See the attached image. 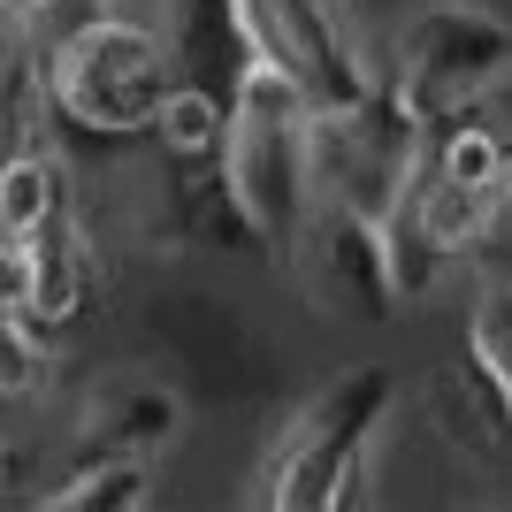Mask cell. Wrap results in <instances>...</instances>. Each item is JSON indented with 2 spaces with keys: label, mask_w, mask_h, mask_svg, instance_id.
<instances>
[{
  "label": "cell",
  "mask_w": 512,
  "mask_h": 512,
  "mask_svg": "<svg viewBox=\"0 0 512 512\" xmlns=\"http://www.w3.org/2000/svg\"><path fill=\"white\" fill-rule=\"evenodd\" d=\"M214 169L268 253H299L306 222H314V92L276 54L237 62Z\"/></svg>",
  "instance_id": "obj_1"
},
{
  "label": "cell",
  "mask_w": 512,
  "mask_h": 512,
  "mask_svg": "<svg viewBox=\"0 0 512 512\" xmlns=\"http://www.w3.org/2000/svg\"><path fill=\"white\" fill-rule=\"evenodd\" d=\"M398 421V375L367 367V375H337V383L306 398L283 421L276 451L260 459V505L268 512H344L367 505L375 490V444Z\"/></svg>",
  "instance_id": "obj_2"
},
{
  "label": "cell",
  "mask_w": 512,
  "mask_h": 512,
  "mask_svg": "<svg viewBox=\"0 0 512 512\" xmlns=\"http://www.w3.org/2000/svg\"><path fill=\"white\" fill-rule=\"evenodd\" d=\"M428 130L436 115L390 69L352 107H314V207L390 222L413 176L428 169Z\"/></svg>",
  "instance_id": "obj_3"
},
{
  "label": "cell",
  "mask_w": 512,
  "mask_h": 512,
  "mask_svg": "<svg viewBox=\"0 0 512 512\" xmlns=\"http://www.w3.org/2000/svg\"><path fill=\"white\" fill-rule=\"evenodd\" d=\"M39 69H46L54 123L85 130V138H146L176 85V46L146 16L115 8L92 31H77L62 54H46Z\"/></svg>",
  "instance_id": "obj_4"
},
{
  "label": "cell",
  "mask_w": 512,
  "mask_h": 512,
  "mask_svg": "<svg viewBox=\"0 0 512 512\" xmlns=\"http://www.w3.org/2000/svg\"><path fill=\"white\" fill-rule=\"evenodd\" d=\"M383 69L428 115L436 107H467L512 77V16L490 8V0H421V8H406L390 23Z\"/></svg>",
  "instance_id": "obj_5"
},
{
  "label": "cell",
  "mask_w": 512,
  "mask_h": 512,
  "mask_svg": "<svg viewBox=\"0 0 512 512\" xmlns=\"http://www.w3.org/2000/svg\"><path fill=\"white\" fill-rule=\"evenodd\" d=\"M497 192H474V184H451V176L421 169L413 176V192L398 199L390 214V253H398V283H406V299L421 291L436 268L451 260H474L497 245Z\"/></svg>",
  "instance_id": "obj_6"
},
{
  "label": "cell",
  "mask_w": 512,
  "mask_h": 512,
  "mask_svg": "<svg viewBox=\"0 0 512 512\" xmlns=\"http://www.w3.org/2000/svg\"><path fill=\"white\" fill-rule=\"evenodd\" d=\"M299 260L314 268V283L344 314L360 321H390L406 283H398V253H390V222H367V214H344V207H314L299 237Z\"/></svg>",
  "instance_id": "obj_7"
},
{
  "label": "cell",
  "mask_w": 512,
  "mask_h": 512,
  "mask_svg": "<svg viewBox=\"0 0 512 512\" xmlns=\"http://www.w3.org/2000/svg\"><path fill=\"white\" fill-rule=\"evenodd\" d=\"M23 245H31V299H23V314L39 321V329H69V321H85L92 299H100V276H107L92 222L69 207V214H54V222H39Z\"/></svg>",
  "instance_id": "obj_8"
},
{
  "label": "cell",
  "mask_w": 512,
  "mask_h": 512,
  "mask_svg": "<svg viewBox=\"0 0 512 512\" xmlns=\"http://www.w3.org/2000/svg\"><path fill=\"white\" fill-rule=\"evenodd\" d=\"M184 398H176L169 383H153V375H107L100 390H92L85 406H77V451H138V459H153V451H169L176 436H184Z\"/></svg>",
  "instance_id": "obj_9"
},
{
  "label": "cell",
  "mask_w": 512,
  "mask_h": 512,
  "mask_svg": "<svg viewBox=\"0 0 512 512\" xmlns=\"http://www.w3.org/2000/svg\"><path fill=\"white\" fill-rule=\"evenodd\" d=\"M77 207V169H69V153L54 146H31L16 161H0V230L8 237H31L39 222Z\"/></svg>",
  "instance_id": "obj_10"
},
{
  "label": "cell",
  "mask_w": 512,
  "mask_h": 512,
  "mask_svg": "<svg viewBox=\"0 0 512 512\" xmlns=\"http://www.w3.org/2000/svg\"><path fill=\"white\" fill-rule=\"evenodd\" d=\"M39 505H54V512H146L153 505V459H138V451H92Z\"/></svg>",
  "instance_id": "obj_11"
},
{
  "label": "cell",
  "mask_w": 512,
  "mask_h": 512,
  "mask_svg": "<svg viewBox=\"0 0 512 512\" xmlns=\"http://www.w3.org/2000/svg\"><path fill=\"white\" fill-rule=\"evenodd\" d=\"M222 123H230V100L207 92L199 77H176L146 138L161 146V161H214L222 153Z\"/></svg>",
  "instance_id": "obj_12"
},
{
  "label": "cell",
  "mask_w": 512,
  "mask_h": 512,
  "mask_svg": "<svg viewBox=\"0 0 512 512\" xmlns=\"http://www.w3.org/2000/svg\"><path fill=\"white\" fill-rule=\"evenodd\" d=\"M467 360L512 421V276H482L467 291Z\"/></svg>",
  "instance_id": "obj_13"
},
{
  "label": "cell",
  "mask_w": 512,
  "mask_h": 512,
  "mask_svg": "<svg viewBox=\"0 0 512 512\" xmlns=\"http://www.w3.org/2000/svg\"><path fill=\"white\" fill-rule=\"evenodd\" d=\"M505 138H497L490 115H467V123H451L428 153V169L451 176V184H474V192H497V176H505Z\"/></svg>",
  "instance_id": "obj_14"
},
{
  "label": "cell",
  "mask_w": 512,
  "mask_h": 512,
  "mask_svg": "<svg viewBox=\"0 0 512 512\" xmlns=\"http://www.w3.org/2000/svg\"><path fill=\"white\" fill-rule=\"evenodd\" d=\"M54 383V360L39 344V321L23 306H0V406H31Z\"/></svg>",
  "instance_id": "obj_15"
},
{
  "label": "cell",
  "mask_w": 512,
  "mask_h": 512,
  "mask_svg": "<svg viewBox=\"0 0 512 512\" xmlns=\"http://www.w3.org/2000/svg\"><path fill=\"white\" fill-rule=\"evenodd\" d=\"M100 16H115V0H39V8H23V46L31 54H62L77 31H92Z\"/></svg>",
  "instance_id": "obj_16"
},
{
  "label": "cell",
  "mask_w": 512,
  "mask_h": 512,
  "mask_svg": "<svg viewBox=\"0 0 512 512\" xmlns=\"http://www.w3.org/2000/svg\"><path fill=\"white\" fill-rule=\"evenodd\" d=\"M497 245H512V207H505V214H497Z\"/></svg>",
  "instance_id": "obj_17"
},
{
  "label": "cell",
  "mask_w": 512,
  "mask_h": 512,
  "mask_svg": "<svg viewBox=\"0 0 512 512\" xmlns=\"http://www.w3.org/2000/svg\"><path fill=\"white\" fill-rule=\"evenodd\" d=\"M0 490H8V444H0Z\"/></svg>",
  "instance_id": "obj_18"
},
{
  "label": "cell",
  "mask_w": 512,
  "mask_h": 512,
  "mask_svg": "<svg viewBox=\"0 0 512 512\" xmlns=\"http://www.w3.org/2000/svg\"><path fill=\"white\" fill-rule=\"evenodd\" d=\"M8 8H16V16H23V8H39V0H8Z\"/></svg>",
  "instance_id": "obj_19"
}]
</instances>
